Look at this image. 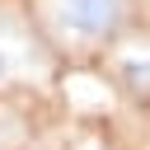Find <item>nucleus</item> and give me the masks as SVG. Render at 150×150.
<instances>
[{
	"label": "nucleus",
	"mask_w": 150,
	"mask_h": 150,
	"mask_svg": "<svg viewBox=\"0 0 150 150\" xmlns=\"http://www.w3.org/2000/svg\"><path fill=\"white\" fill-rule=\"evenodd\" d=\"M0 75H5V52H0Z\"/></svg>",
	"instance_id": "2"
},
{
	"label": "nucleus",
	"mask_w": 150,
	"mask_h": 150,
	"mask_svg": "<svg viewBox=\"0 0 150 150\" xmlns=\"http://www.w3.org/2000/svg\"><path fill=\"white\" fill-rule=\"evenodd\" d=\"M122 23V0H61V28L80 42H103Z\"/></svg>",
	"instance_id": "1"
}]
</instances>
